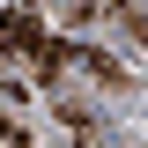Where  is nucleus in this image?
Returning <instances> with one entry per match:
<instances>
[{
  "instance_id": "1",
  "label": "nucleus",
  "mask_w": 148,
  "mask_h": 148,
  "mask_svg": "<svg viewBox=\"0 0 148 148\" xmlns=\"http://www.w3.org/2000/svg\"><path fill=\"white\" fill-rule=\"evenodd\" d=\"M59 126H67V133H82V141H89V133H96V119H89V111H82V104H59Z\"/></svg>"
},
{
  "instance_id": "2",
  "label": "nucleus",
  "mask_w": 148,
  "mask_h": 148,
  "mask_svg": "<svg viewBox=\"0 0 148 148\" xmlns=\"http://www.w3.org/2000/svg\"><path fill=\"white\" fill-rule=\"evenodd\" d=\"M119 22L133 30V45H148V8H119Z\"/></svg>"
},
{
  "instance_id": "3",
  "label": "nucleus",
  "mask_w": 148,
  "mask_h": 148,
  "mask_svg": "<svg viewBox=\"0 0 148 148\" xmlns=\"http://www.w3.org/2000/svg\"><path fill=\"white\" fill-rule=\"evenodd\" d=\"M0 148H30V133H22V126H8V119H0Z\"/></svg>"
}]
</instances>
